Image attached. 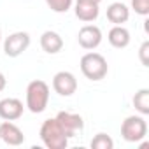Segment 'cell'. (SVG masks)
I'll use <instances>...</instances> for the list:
<instances>
[{
    "instance_id": "7c38bea8",
    "label": "cell",
    "mask_w": 149,
    "mask_h": 149,
    "mask_svg": "<svg viewBox=\"0 0 149 149\" xmlns=\"http://www.w3.org/2000/svg\"><path fill=\"white\" fill-rule=\"evenodd\" d=\"M40 47L42 51H46L47 54H58L63 49V39L58 32L53 30H46L40 35Z\"/></svg>"
},
{
    "instance_id": "2e32d148",
    "label": "cell",
    "mask_w": 149,
    "mask_h": 149,
    "mask_svg": "<svg viewBox=\"0 0 149 149\" xmlns=\"http://www.w3.org/2000/svg\"><path fill=\"white\" fill-rule=\"evenodd\" d=\"M90 146H91V149H112V147H114V140H112L107 133L100 132V133H97V135L91 139Z\"/></svg>"
},
{
    "instance_id": "9c48e42d",
    "label": "cell",
    "mask_w": 149,
    "mask_h": 149,
    "mask_svg": "<svg viewBox=\"0 0 149 149\" xmlns=\"http://www.w3.org/2000/svg\"><path fill=\"white\" fill-rule=\"evenodd\" d=\"M0 140L6 142L7 146L16 147V146H21L25 142V133L13 121H4L0 125Z\"/></svg>"
},
{
    "instance_id": "44dd1931",
    "label": "cell",
    "mask_w": 149,
    "mask_h": 149,
    "mask_svg": "<svg viewBox=\"0 0 149 149\" xmlns=\"http://www.w3.org/2000/svg\"><path fill=\"white\" fill-rule=\"evenodd\" d=\"M88 2H95V4H100L102 0H88Z\"/></svg>"
},
{
    "instance_id": "3957f363",
    "label": "cell",
    "mask_w": 149,
    "mask_h": 149,
    "mask_svg": "<svg viewBox=\"0 0 149 149\" xmlns=\"http://www.w3.org/2000/svg\"><path fill=\"white\" fill-rule=\"evenodd\" d=\"M49 104V86L47 83L35 79L26 86V109L33 114H40L46 111Z\"/></svg>"
},
{
    "instance_id": "d6986e66",
    "label": "cell",
    "mask_w": 149,
    "mask_h": 149,
    "mask_svg": "<svg viewBox=\"0 0 149 149\" xmlns=\"http://www.w3.org/2000/svg\"><path fill=\"white\" fill-rule=\"evenodd\" d=\"M139 58H140V63L144 67L149 65V40H144L142 46L139 47Z\"/></svg>"
},
{
    "instance_id": "9a60e30c",
    "label": "cell",
    "mask_w": 149,
    "mask_h": 149,
    "mask_svg": "<svg viewBox=\"0 0 149 149\" xmlns=\"http://www.w3.org/2000/svg\"><path fill=\"white\" fill-rule=\"evenodd\" d=\"M132 102H133V107H135V111L139 114H142V116H147L149 114V90L147 88L139 90L133 95Z\"/></svg>"
},
{
    "instance_id": "7a4b0ae2",
    "label": "cell",
    "mask_w": 149,
    "mask_h": 149,
    "mask_svg": "<svg viewBox=\"0 0 149 149\" xmlns=\"http://www.w3.org/2000/svg\"><path fill=\"white\" fill-rule=\"evenodd\" d=\"M79 67H81L83 76L90 81H102L109 72L107 60L100 53H95V51H90V53L83 54V58L79 61Z\"/></svg>"
},
{
    "instance_id": "8fae6325",
    "label": "cell",
    "mask_w": 149,
    "mask_h": 149,
    "mask_svg": "<svg viewBox=\"0 0 149 149\" xmlns=\"http://www.w3.org/2000/svg\"><path fill=\"white\" fill-rule=\"evenodd\" d=\"M74 13H76V18L84 21V23H91L98 18L100 14V7L95 2H88V0H77L76 7H74Z\"/></svg>"
},
{
    "instance_id": "6da1fadb",
    "label": "cell",
    "mask_w": 149,
    "mask_h": 149,
    "mask_svg": "<svg viewBox=\"0 0 149 149\" xmlns=\"http://www.w3.org/2000/svg\"><path fill=\"white\" fill-rule=\"evenodd\" d=\"M40 140L47 149H65L68 146V135L61 128L56 118H49L40 125Z\"/></svg>"
},
{
    "instance_id": "277c9868",
    "label": "cell",
    "mask_w": 149,
    "mask_h": 149,
    "mask_svg": "<svg viewBox=\"0 0 149 149\" xmlns=\"http://www.w3.org/2000/svg\"><path fill=\"white\" fill-rule=\"evenodd\" d=\"M147 135V121L142 114L128 116L121 123V137L126 142H140Z\"/></svg>"
},
{
    "instance_id": "5b68a950",
    "label": "cell",
    "mask_w": 149,
    "mask_h": 149,
    "mask_svg": "<svg viewBox=\"0 0 149 149\" xmlns=\"http://www.w3.org/2000/svg\"><path fill=\"white\" fill-rule=\"evenodd\" d=\"M30 42H32V39H30V35L26 32H14L9 37H6L4 53L9 58H18L30 47Z\"/></svg>"
},
{
    "instance_id": "30bf717a",
    "label": "cell",
    "mask_w": 149,
    "mask_h": 149,
    "mask_svg": "<svg viewBox=\"0 0 149 149\" xmlns=\"http://www.w3.org/2000/svg\"><path fill=\"white\" fill-rule=\"evenodd\" d=\"M23 102L19 98H2L0 100V118L4 121H16L23 116Z\"/></svg>"
},
{
    "instance_id": "7402d4cb",
    "label": "cell",
    "mask_w": 149,
    "mask_h": 149,
    "mask_svg": "<svg viewBox=\"0 0 149 149\" xmlns=\"http://www.w3.org/2000/svg\"><path fill=\"white\" fill-rule=\"evenodd\" d=\"M0 142H2V140H0Z\"/></svg>"
},
{
    "instance_id": "e0dca14e",
    "label": "cell",
    "mask_w": 149,
    "mask_h": 149,
    "mask_svg": "<svg viewBox=\"0 0 149 149\" xmlns=\"http://www.w3.org/2000/svg\"><path fill=\"white\" fill-rule=\"evenodd\" d=\"M47 4V7L53 11V13H58V14H63L67 13L68 9H72L74 6V0H44Z\"/></svg>"
},
{
    "instance_id": "4fadbf2b",
    "label": "cell",
    "mask_w": 149,
    "mask_h": 149,
    "mask_svg": "<svg viewBox=\"0 0 149 149\" xmlns=\"http://www.w3.org/2000/svg\"><path fill=\"white\" fill-rule=\"evenodd\" d=\"M107 40H109V44H111L112 47H116V49H125V47L130 44L132 37H130V32H128L123 25H114V26L109 30V33H107Z\"/></svg>"
},
{
    "instance_id": "ffe728a7",
    "label": "cell",
    "mask_w": 149,
    "mask_h": 149,
    "mask_svg": "<svg viewBox=\"0 0 149 149\" xmlns=\"http://www.w3.org/2000/svg\"><path fill=\"white\" fill-rule=\"evenodd\" d=\"M6 86H7V79H6V76L2 72H0V93H2L4 90H6Z\"/></svg>"
},
{
    "instance_id": "ba28073f",
    "label": "cell",
    "mask_w": 149,
    "mask_h": 149,
    "mask_svg": "<svg viewBox=\"0 0 149 149\" xmlns=\"http://www.w3.org/2000/svg\"><path fill=\"white\" fill-rule=\"evenodd\" d=\"M77 42L83 49H97L102 44V30L97 25H84L77 33Z\"/></svg>"
},
{
    "instance_id": "ac0fdd59",
    "label": "cell",
    "mask_w": 149,
    "mask_h": 149,
    "mask_svg": "<svg viewBox=\"0 0 149 149\" xmlns=\"http://www.w3.org/2000/svg\"><path fill=\"white\" fill-rule=\"evenodd\" d=\"M132 9L139 16H147L149 14V0H132Z\"/></svg>"
},
{
    "instance_id": "5bb4252c",
    "label": "cell",
    "mask_w": 149,
    "mask_h": 149,
    "mask_svg": "<svg viewBox=\"0 0 149 149\" xmlns=\"http://www.w3.org/2000/svg\"><path fill=\"white\" fill-rule=\"evenodd\" d=\"M107 19L112 25H123L130 19V9L123 2H112L107 7Z\"/></svg>"
},
{
    "instance_id": "8992f818",
    "label": "cell",
    "mask_w": 149,
    "mask_h": 149,
    "mask_svg": "<svg viewBox=\"0 0 149 149\" xmlns=\"http://www.w3.org/2000/svg\"><path fill=\"white\" fill-rule=\"evenodd\" d=\"M53 90L60 95V97H72L77 91V79L72 72L68 70H61L56 72L53 77Z\"/></svg>"
},
{
    "instance_id": "52a82bcc",
    "label": "cell",
    "mask_w": 149,
    "mask_h": 149,
    "mask_svg": "<svg viewBox=\"0 0 149 149\" xmlns=\"http://www.w3.org/2000/svg\"><path fill=\"white\" fill-rule=\"evenodd\" d=\"M56 119L58 123L61 125V128L65 130V133L68 135V139L76 137L79 132H83L84 128V119L81 114H76V112H68V111H60L56 114Z\"/></svg>"
}]
</instances>
